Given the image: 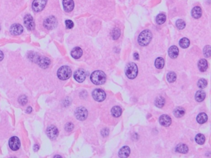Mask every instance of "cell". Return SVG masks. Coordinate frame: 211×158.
Segmentation results:
<instances>
[{"label":"cell","mask_w":211,"mask_h":158,"mask_svg":"<svg viewBox=\"0 0 211 158\" xmlns=\"http://www.w3.org/2000/svg\"><path fill=\"white\" fill-rule=\"evenodd\" d=\"M107 77L105 74L101 71H96L92 72L90 76V80L94 84L100 85L104 84L106 82Z\"/></svg>","instance_id":"cell-1"},{"label":"cell","mask_w":211,"mask_h":158,"mask_svg":"<svg viewBox=\"0 0 211 158\" xmlns=\"http://www.w3.org/2000/svg\"><path fill=\"white\" fill-rule=\"evenodd\" d=\"M152 39V34L149 30H144L139 35L138 43L142 47H146L149 44Z\"/></svg>","instance_id":"cell-2"},{"label":"cell","mask_w":211,"mask_h":158,"mask_svg":"<svg viewBox=\"0 0 211 158\" xmlns=\"http://www.w3.org/2000/svg\"><path fill=\"white\" fill-rule=\"evenodd\" d=\"M138 68L137 65L134 63L127 64L125 67V74L127 78L134 79L138 76Z\"/></svg>","instance_id":"cell-3"},{"label":"cell","mask_w":211,"mask_h":158,"mask_svg":"<svg viewBox=\"0 0 211 158\" xmlns=\"http://www.w3.org/2000/svg\"><path fill=\"white\" fill-rule=\"evenodd\" d=\"M71 74L72 71L70 67L67 66H63L58 70L57 76L59 79L66 80L71 77Z\"/></svg>","instance_id":"cell-4"},{"label":"cell","mask_w":211,"mask_h":158,"mask_svg":"<svg viewBox=\"0 0 211 158\" xmlns=\"http://www.w3.org/2000/svg\"><path fill=\"white\" fill-rule=\"evenodd\" d=\"M58 24V22L56 17L53 16H51L45 19L43 21V26L48 30H52L55 28Z\"/></svg>","instance_id":"cell-5"},{"label":"cell","mask_w":211,"mask_h":158,"mask_svg":"<svg viewBox=\"0 0 211 158\" xmlns=\"http://www.w3.org/2000/svg\"><path fill=\"white\" fill-rule=\"evenodd\" d=\"M88 116L87 110L84 107H79L75 111V116L76 119L81 121L87 119Z\"/></svg>","instance_id":"cell-6"},{"label":"cell","mask_w":211,"mask_h":158,"mask_svg":"<svg viewBox=\"0 0 211 158\" xmlns=\"http://www.w3.org/2000/svg\"><path fill=\"white\" fill-rule=\"evenodd\" d=\"M47 0H34L32 3V9L35 12L42 11L45 7Z\"/></svg>","instance_id":"cell-7"},{"label":"cell","mask_w":211,"mask_h":158,"mask_svg":"<svg viewBox=\"0 0 211 158\" xmlns=\"http://www.w3.org/2000/svg\"><path fill=\"white\" fill-rule=\"evenodd\" d=\"M92 95L93 98L98 102H102L104 101L105 98H106V93L103 90L99 88L94 90Z\"/></svg>","instance_id":"cell-8"},{"label":"cell","mask_w":211,"mask_h":158,"mask_svg":"<svg viewBox=\"0 0 211 158\" xmlns=\"http://www.w3.org/2000/svg\"><path fill=\"white\" fill-rule=\"evenodd\" d=\"M9 146L12 151H17L21 147V141L18 137H12L9 140Z\"/></svg>","instance_id":"cell-9"},{"label":"cell","mask_w":211,"mask_h":158,"mask_svg":"<svg viewBox=\"0 0 211 158\" xmlns=\"http://www.w3.org/2000/svg\"><path fill=\"white\" fill-rule=\"evenodd\" d=\"M24 24L26 27L29 30V31H32L35 27L34 21L33 19L32 16L31 14H26L24 18Z\"/></svg>","instance_id":"cell-10"},{"label":"cell","mask_w":211,"mask_h":158,"mask_svg":"<svg viewBox=\"0 0 211 158\" xmlns=\"http://www.w3.org/2000/svg\"><path fill=\"white\" fill-rule=\"evenodd\" d=\"M47 134L48 137L51 140H55L58 135V130L55 125H50L47 127Z\"/></svg>","instance_id":"cell-11"},{"label":"cell","mask_w":211,"mask_h":158,"mask_svg":"<svg viewBox=\"0 0 211 158\" xmlns=\"http://www.w3.org/2000/svg\"><path fill=\"white\" fill-rule=\"evenodd\" d=\"M74 78L78 82L81 83L84 82L86 78V73L85 71L82 69H78L74 74Z\"/></svg>","instance_id":"cell-12"},{"label":"cell","mask_w":211,"mask_h":158,"mask_svg":"<svg viewBox=\"0 0 211 158\" xmlns=\"http://www.w3.org/2000/svg\"><path fill=\"white\" fill-rule=\"evenodd\" d=\"M24 31V28L19 24H14L10 27V32L12 35H19Z\"/></svg>","instance_id":"cell-13"},{"label":"cell","mask_w":211,"mask_h":158,"mask_svg":"<svg viewBox=\"0 0 211 158\" xmlns=\"http://www.w3.org/2000/svg\"><path fill=\"white\" fill-rule=\"evenodd\" d=\"M37 63H38L39 66H40L42 68L45 69L47 68L50 66L51 61L49 58L44 56H41L39 57V59H37Z\"/></svg>","instance_id":"cell-14"},{"label":"cell","mask_w":211,"mask_h":158,"mask_svg":"<svg viewBox=\"0 0 211 158\" xmlns=\"http://www.w3.org/2000/svg\"><path fill=\"white\" fill-rule=\"evenodd\" d=\"M64 10L67 12H70L74 9V3L73 0H63Z\"/></svg>","instance_id":"cell-15"},{"label":"cell","mask_w":211,"mask_h":158,"mask_svg":"<svg viewBox=\"0 0 211 158\" xmlns=\"http://www.w3.org/2000/svg\"><path fill=\"white\" fill-rule=\"evenodd\" d=\"M160 124L165 127H169L171 124V119L168 115H162L159 118Z\"/></svg>","instance_id":"cell-16"},{"label":"cell","mask_w":211,"mask_h":158,"mask_svg":"<svg viewBox=\"0 0 211 158\" xmlns=\"http://www.w3.org/2000/svg\"><path fill=\"white\" fill-rule=\"evenodd\" d=\"M130 154V148L129 146H125L119 149L118 156L120 157H127Z\"/></svg>","instance_id":"cell-17"},{"label":"cell","mask_w":211,"mask_h":158,"mask_svg":"<svg viewBox=\"0 0 211 158\" xmlns=\"http://www.w3.org/2000/svg\"><path fill=\"white\" fill-rule=\"evenodd\" d=\"M71 55L74 59H79L82 55V50L80 47H75L72 50Z\"/></svg>","instance_id":"cell-18"},{"label":"cell","mask_w":211,"mask_h":158,"mask_svg":"<svg viewBox=\"0 0 211 158\" xmlns=\"http://www.w3.org/2000/svg\"><path fill=\"white\" fill-rule=\"evenodd\" d=\"M179 54V50L177 47L171 46L169 50V55L172 59H175L178 57Z\"/></svg>","instance_id":"cell-19"},{"label":"cell","mask_w":211,"mask_h":158,"mask_svg":"<svg viewBox=\"0 0 211 158\" xmlns=\"http://www.w3.org/2000/svg\"><path fill=\"white\" fill-rule=\"evenodd\" d=\"M198 68L201 72H205L207 69L208 63L206 59H202L198 62Z\"/></svg>","instance_id":"cell-20"},{"label":"cell","mask_w":211,"mask_h":158,"mask_svg":"<svg viewBox=\"0 0 211 158\" xmlns=\"http://www.w3.org/2000/svg\"><path fill=\"white\" fill-rule=\"evenodd\" d=\"M192 16L194 19H199L202 16V9L200 7L196 6L192 9L191 11Z\"/></svg>","instance_id":"cell-21"},{"label":"cell","mask_w":211,"mask_h":158,"mask_svg":"<svg viewBox=\"0 0 211 158\" xmlns=\"http://www.w3.org/2000/svg\"><path fill=\"white\" fill-rule=\"evenodd\" d=\"M206 98V93L203 90H199L196 93L195 99L198 102H201L204 101Z\"/></svg>","instance_id":"cell-22"},{"label":"cell","mask_w":211,"mask_h":158,"mask_svg":"<svg viewBox=\"0 0 211 158\" xmlns=\"http://www.w3.org/2000/svg\"><path fill=\"white\" fill-rule=\"evenodd\" d=\"M185 114V109L182 107H177L174 109L173 111V114H174L175 117L179 118L183 117Z\"/></svg>","instance_id":"cell-23"},{"label":"cell","mask_w":211,"mask_h":158,"mask_svg":"<svg viewBox=\"0 0 211 158\" xmlns=\"http://www.w3.org/2000/svg\"><path fill=\"white\" fill-rule=\"evenodd\" d=\"M111 112L115 117H118L122 114V109L118 106H115L112 108Z\"/></svg>","instance_id":"cell-24"},{"label":"cell","mask_w":211,"mask_h":158,"mask_svg":"<svg viewBox=\"0 0 211 158\" xmlns=\"http://www.w3.org/2000/svg\"><path fill=\"white\" fill-rule=\"evenodd\" d=\"M176 151L179 153L186 154L188 152V147L185 144H179L176 147Z\"/></svg>","instance_id":"cell-25"},{"label":"cell","mask_w":211,"mask_h":158,"mask_svg":"<svg viewBox=\"0 0 211 158\" xmlns=\"http://www.w3.org/2000/svg\"><path fill=\"white\" fill-rule=\"evenodd\" d=\"M207 119H208V117H207V114L206 113H204V112H201V113H200L198 115L196 120L199 124H204L207 122Z\"/></svg>","instance_id":"cell-26"},{"label":"cell","mask_w":211,"mask_h":158,"mask_svg":"<svg viewBox=\"0 0 211 158\" xmlns=\"http://www.w3.org/2000/svg\"><path fill=\"white\" fill-rule=\"evenodd\" d=\"M165 64V61L164 59L162 58H158L156 59L155 61V66L157 69H162Z\"/></svg>","instance_id":"cell-27"},{"label":"cell","mask_w":211,"mask_h":158,"mask_svg":"<svg viewBox=\"0 0 211 158\" xmlns=\"http://www.w3.org/2000/svg\"><path fill=\"white\" fill-rule=\"evenodd\" d=\"M205 137L204 135H202L201 133H199L196 135V136L195 137V141H196V143L199 145H203L205 142Z\"/></svg>","instance_id":"cell-28"},{"label":"cell","mask_w":211,"mask_h":158,"mask_svg":"<svg viewBox=\"0 0 211 158\" xmlns=\"http://www.w3.org/2000/svg\"><path fill=\"white\" fill-rule=\"evenodd\" d=\"M165 104V99L162 96L157 97L155 100V106L158 108H162Z\"/></svg>","instance_id":"cell-29"},{"label":"cell","mask_w":211,"mask_h":158,"mask_svg":"<svg viewBox=\"0 0 211 158\" xmlns=\"http://www.w3.org/2000/svg\"><path fill=\"white\" fill-rule=\"evenodd\" d=\"M190 42L187 38H183L179 42V46L182 48H186L190 46Z\"/></svg>","instance_id":"cell-30"},{"label":"cell","mask_w":211,"mask_h":158,"mask_svg":"<svg viewBox=\"0 0 211 158\" xmlns=\"http://www.w3.org/2000/svg\"><path fill=\"white\" fill-rule=\"evenodd\" d=\"M166 20V16L164 14H159L156 17V22L158 24H163Z\"/></svg>","instance_id":"cell-31"},{"label":"cell","mask_w":211,"mask_h":158,"mask_svg":"<svg viewBox=\"0 0 211 158\" xmlns=\"http://www.w3.org/2000/svg\"><path fill=\"white\" fill-rule=\"evenodd\" d=\"M167 79L170 83L174 82L177 79V75L174 72H170L167 75Z\"/></svg>","instance_id":"cell-32"},{"label":"cell","mask_w":211,"mask_h":158,"mask_svg":"<svg viewBox=\"0 0 211 158\" xmlns=\"http://www.w3.org/2000/svg\"><path fill=\"white\" fill-rule=\"evenodd\" d=\"M121 34L120 32V30L118 28H115L113 31H111V37L114 40H117Z\"/></svg>","instance_id":"cell-33"},{"label":"cell","mask_w":211,"mask_h":158,"mask_svg":"<svg viewBox=\"0 0 211 158\" xmlns=\"http://www.w3.org/2000/svg\"><path fill=\"white\" fill-rule=\"evenodd\" d=\"M207 82L204 79H200L198 82V86L201 89H203V88H206L207 87Z\"/></svg>","instance_id":"cell-34"},{"label":"cell","mask_w":211,"mask_h":158,"mask_svg":"<svg viewBox=\"0 0 211 158\" xmlns=\"http://www.w3.org/2000/svg\"><path fill=\"white\" fill-rule=\"evenodd\" d=\"M176 25L179 30H183L185 27L186 24L185 21L183 20L182 19H178L176 22Z\"/></svg>","instance_id":"cell-35"},{"label":"cell","mask_w":211,"mask_h":158,"mask_svg":"<svg viewBox=\"0 0 211 158\" xmlns=\"http://www.w3.org/2000/svg\"><path fill=\"white\" fill-rule=\"evenodd\" d=\"M203 52H204V55L205 57L209 58L211 55V47H210V46L207 45V46L205 47L204 48V50H203Z\"/></svg>","instance_id":"cell-36"},{"label":"cell","mask_w":211,"mask_h":158,"mask_svg":"<svg viewBox=\"0 0 211 158\" xmlns=\"http://www.w3.org/2000/svg\"><path fill=\"white\" fill-rule=\"evenodd\" d=\"M27 101H28L27 98L25 95H21V96H19V99H18L19 103L21 104V105H22V106H24V105H25L27 103Z\"/></svg>","instance_id":"cell-37"},{"label":"cell","mask_w":211,"mask_h":158,"mask_svg":"<svg viewBox=\"0 0 211 158\" xmlns=\"http://www.w3.org/2000/svg\"><path fill=\"white\" fill-rule=\"evenodd\" d=\"M73 129H74V125L71 122L67 123L64 126V129L67 132H71L73 130Z\"/></svg>","instance_id":"cell-38"},{"label":"cell","mask_w":211,"mask_h":158,"mask_svg":"<svg viewBox=\"0 0 211 158\" xmlns=\"http://www.w3.org/2000/svg\"><path fill=\"white\" fill-rule=\"evenodd\" d=\"M65 25L67 28L68 29H71L74 27V23L71 20H66L65 21Z\"/></svg>","instance_id":"cell-39"},{"label":"cell","mask_w":211,"mask_h":158,"mask_svg":"<svg viewBox=\"0 0 211 158\" xmlns=\"http://www.w3.org/2000/svg\"><path fill=\"white\" fill-rule=\"evenodd\" d=\"M32 108L31 106H29V107L26 109V112H27V114H30V113H31V112H32Z\"/></svg>","instance_id":"cell-40"},{"label":"cell","mask_w":211,"mask_h":158,"mask_svg":"<svg viewBox=\"0 0 211 158\" xmlns=\"http://www.w3.org/2000/svg\"><path fill=\"white\" fill-rule=\"evenodd\" d=\"M39 148H40L39 146L38 145H37V144H35V145H34V151H39Z\"/></svg>","instance_id":"cell-41"},{"label":"cell","mask_w":211,"mask_h":158,"mask_svg":"<svg viewBox=\"0 0 211 158\" xmlns=\"http://www.w3.org/2000/svg\"><path fill=\"white\" fill-rule=\"evenodd\" d=\"M3 58H4L3 52L1 51H0V61H1L3 59Z\"/></svg>","instance_id":"cell-42"},{"label":"cell","mask_w":211,"mask_h":158,"mask_svg":"<svg viewBox=\"0 0 211 158\" xmlns=\"http://www.w3.org/2000/svg\"><path fill=\"white\" fill-rule=\"evenodd\" d=\"M134 59H136V60H138V59H139V57L138 53H136V52H135V53L134 54Z\"/></svg>","instance_id":"cell-43"},{"label":"cell","mask_w":211,"mask_h":158,"mask_svg":"<svg viewBox=\"0 0 211 158\" xmlns=\"http://www.w3.org/2000/svg\"><path fill=\"white\" fill-rule=\"evenodd\" d=\"M0 30H1V27H0Z\"/></svg>","instance_id":"cell-44"}]
</instances>
